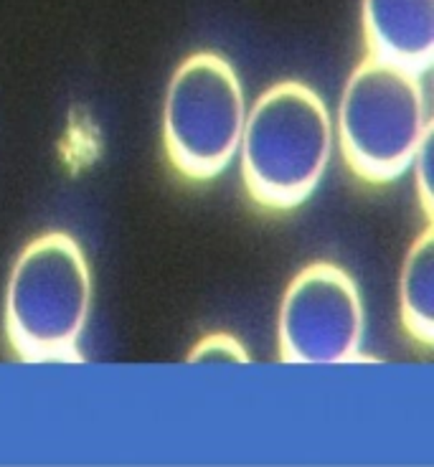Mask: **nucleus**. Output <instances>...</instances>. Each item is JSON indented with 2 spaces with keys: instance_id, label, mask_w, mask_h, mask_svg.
Returning a JSON list of instances; mask_svg holds the SVG:
<instances>
[{
  "instance_id": "nucleus-1",
  "label": "nucleus",
  "mask_w": 434,
  "mask_h": 467,
  "mask_svg": "<svg viewBox=\"0 0 434 467\" xmlns=\"http://www.w3.org/2000/svg\"><path fill=\"white\" fill-rule=\"evenodd\" d=\"M242 175L262 209L290 211L313 193L333 155V119L323 97L303 82L272 84L247 109Z\"/></svg>"
},
{
  "instance_id": "nucleus-2",
  "label": "nucleus",
  "mask_w": 434,
  "mask_h": 467,
  "mask_svg": "<svg viewBox=\"0 0 434 467\" xmlns=\"http://www.w3.org/2000/svg\"><path fill=\"white\" fill-rule=\"evenodd\" d=\"M92 310V272L79 242L46 232L18 254L5 290V338L28 363L82 361Z\"/></svg>"
},
{
  "instance_id": "nucleus-3",
  "label": "nucleus",
  "mask_w": 434,
  "mask_h": 467,
  "mask_svg": "<svg viewBox=\"0 0 434 467\" xmlns=\"http://www.w3.org/2000/svg\"><path fill=\"white\" fill-rule=\"evenodd\" d=\"M429 132L422 77L368 54L338 105V142L348 168L368 183H388L409 171Z\"/></svg>"
},
{
  "instance_id": "nucleus-4",
  "label": "nucleus",
  "mask_w": 434,
  "mask_h": 467,
  "mask_svg": "<svg viewBox=\"0 0 434 467\" xmlns=\"http://www.w3.org/2000/svg\"><path fill=\"white\" fill-rule=\"evenodd\" d=\"M247 119L239 74L216 51H196L173 71L163 107L168 161L191 181H209L234 161Z\"/></svg>"
},
{
  "instance_id": "nucleus-5",
  "label": "nucleus",
  "mask_w": 434,
  "mask_h": 467,
  "mask_svg": "<svg viewBox=\"0 0 434 467\" xmlns=\"http://www.w3.org/2000/svg\"><path fill=\"white\" fill-rule=\"evenodd\" d=\"M364 303L353 277L333 262H313L294 275L277 320L284 363H348L364 340Z\"/></svg>"
},
{
  "instance_id": "nucleus-6",
  "label": "nucleus",
  "mask_w": 434,
  "mask_h": 467,
  "mask_svg": "<svg viewBox=\"0 0 434 467\" xmlns=\"http://www.w3.org/2000/svg\"><path fill=\"white\" fill-rule=\"evenodd\" d=\"M371 57L424 77L434 64V0H364Z\"/></svg>"
},
{
  "instance_id": "nucleus-7",
  "label": "nucleus",
  "mask_w": 434,
  "mask_h": 467,
  "mask_svg": "<svg viewBox=\"0 0 434 467\" xmlns=\"http://www.w3.org/2000/svg\"><path fill=\"white\" fill-rule=\"evenodd\" d=\"M401 323L411 338L434 343V234L432 229L411 244L401 269Z\"/></svg>"
},
{
  "instance_id": "nucleus-8",
  "label": "nucleus",
  "mask_w": 434,
  "mask_h": 467,
  "mask_svg": "<svg viewBox=\"0 0 434 467\" xmlns=\"http://www.w3.org/2000/svg\"><path fill=\"white\" fill-rule=\"evenodd\" d=\"M249 350L229 333H209L191 348L188 363H249Z\"/></svg>"
},
{
  "instance_id": "nucleus-9",
  "label": "nucleus",
  "mask_w": 434,
  "mask_h": 467,
  "mask_svg": "<svg viewBox=\"0 0 434 467\" xmlns=\"http://www.w3.org/2000/svg\"><path fill=\"white\" fill-rule=\"evenodd\" d=\"M429 145H432V132L427 135L417 150V158H414V173H417V186H419V196H422V203L427 213L432 211V186H429Z\"/></svg>"
}]
</instances>
